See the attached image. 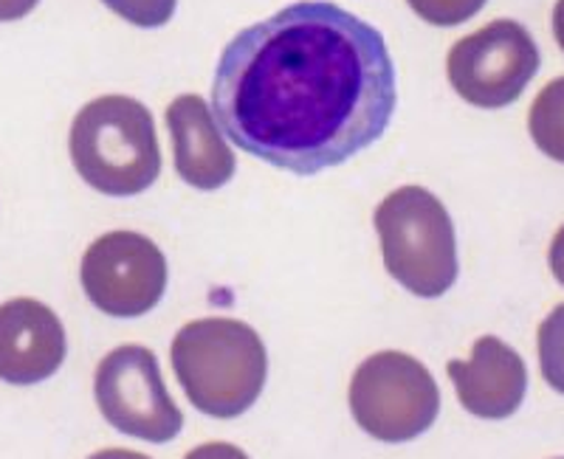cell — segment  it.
Listing matches in <instances>:
<instances>
[{
	"instance_id": "6da1fadb",
	"label": "cell",
	"mask_w": 564,
	"mask_h": 459,
	"mask_svg": "<svg viewBox=\"0 0 564 459\" xmlns=\"http://www.w3.org/2000/svg\"><path fill=\"white\" fill-rule=\"evenodd\" d=\"M395 105L384 34L327 0H300L243 29L212 83L224 133L294 175H316L376 144Z\"/></svg>"
},
{
	"instance_id": "7a4b0ae2",
	"label": "cell",
	"mask_w": 564,
	"mask_h": 459,
	"mask_svg": "<svg viewBox=\"0 0 564 459\" xmlns=\"http://www.w3.org/2000/svg\"><path fill=\"white\" fill-rule=\"evenodd\" d=\"M170 358L181 390L204 415L231 420L263 395L269 356L246 321L226 316L189 321L173 338Z\"/></svg>"
},
{
	"instance_id": "3957f363",
	"label": "cell",
	"mask_w": 564,
	"mask_h": 459,
	"mask_svg": "<svg viewBox=\"0 0 564 459\" xmlns=\"http://www.w3.org/2000/svg\"><path fill=\"white\" fill-rule=\"evenodd\" d=\"M70 161L88 186L110 198L141 195L161 173L153 113L122 94L99 96L70 124Z\"/></svg>"
},
{
	"instance_id": "277c9868",
	"label": "cell",
	"mask_w": 564,
	"mask_h": 459,
	"mask_svg": "<svg viewBox=\"0 0 564 459\" xmlns=\"http://www.w3.org/2000/svg\"><path fill=\"white\" fill-rule=\"evenodd\" d=\"M384 265L398 285L437 299L457 280V240L446 206L423 186H401L376 209Z\"/></svg>"
},
{
	"instance_id": "5b68a950",
	"label": "cell",
	"mask_w": 564,
	"mask_h": 459,
	"mask_svg": "<svg viewBox=\"0 0 564 459\" xmlns=\"http://www.w3.org/2000/svg\"><path fill=\"white\" fill-rule=\"evenodd\" d=\"M350 412L361 431L381 442H410L430 431L441 390L417 358L398 350L365 358L350 381Z\"/></svg>"
},
{
	"instance_id": "8992f818",
	"label": "cell",
	"mask_w": 564,
	"mask_h": 459,
	"mask_svg": "<svg viewBox=\"0 0 564 459\" xmlns=\"http://www.w3.org/2000/svg\"><path fill=\"white\" fill-rule=\"evenodd\" d=\"M94 395L105 420L128 437L161 446L184 428V415L161 378L159 358L148 347L124 345L108 352L97 367Z\"/></svg>"
},
{
	"instance_id": "52a82bcc",
	"label": "cell",
	"mask_w": 564,
	"mask_h": 459,
	"mask_svg": "<svg viewBox=\"0 0 564 459\" xmlns=\"http://www.w3.org/2000/svg\"><path fill=\"white\" fill-rule=\"evenodd\" d=\"M536 70L539 48L517 20H494L457 40L446 59V74L457 96L486 110L517 102Z\"/></svg>"
},
{
	"instance_id": "ba28073f",
	"label": "cell",
	"mask_w": 564,
	"mask_h": 459,
	"mask_svg": "<svg viewBox=\"0 0 564 459\" xmlns=\"http://www.w3.org/2000/svg\"><path fill=\"white\" fill-rule=\"evenodd\" d=\"M79 280L90 305L116 319H135L167 291V260L139 231H108L83 254Z\"/></svg>"
},
{
	"instance_id": "9c48e42d",
	"label": "cell",
	"mask_w": 564,
	"mask_h": 459,
	"mask_svg": "<svg viewBox=\"0 0 564 459\" xmlns=\"http://www.w3.org/2000/svg\"><path fill=\"white\" fill-rule=\"evenodd\" d=\"M68 341L57 313L29 296L0 305V381L32 386L63 367Z\"/></svg>"
},
{
	"instance_id": "30bf717a",
	"label": "cell",
	"mask_w": 564,
	"mask_h": 459,
	"mask_svg": "<svg viewBox=\"0 0 564 459\" xmlns=\"http://www.w3.org/2000/svg\"><path fill=\"white\" fill-rule=\"evenodd\" d=\"M457 401L482 420H506L522 406L528 370L522 356L497 336L477 338L468 361H449Z\"/></svg>"
},
{
	"instance_id": "8fae6325",
	"label": "cell",
	"mask_w": 564,
	"mask_h": 459,
	"mask_svg": "<svg viewBox=\"0 0 564 459\" xmlns=\"http://www.w3.org/2000/svg\"><path fill=\"white\" fill-rule=\"evenodd\" d=\"M175 173L200 192L220 189L235 178L238 161L220 135L209 105L195 94H181L167 108Z\"/></svg>"
},
{
	"instance_id": "7c38bea8",
	"label": "cell",
	"mask_w": 564,
	"mask_h": 459,
	"mask_svg": "<svg viewBox=\"0 0 564 459\" xmlns=\"http://www.w3.org/2000/svg\"><path fill=\"white\" fill-rule=\"evenodd\" d=\"M528 130L547 159L564 164V77L539 90L528 113Z\"/></svg>"
},
{
	"instance_id": "4fadbf2b",
	"label": "cell",
	"mask_w": 564,
	"mask_h": 459,
	"mask_svg": "<svg viewBox=\"0 0 564 459\" xmlns=\"http://www.w3.org/2000/svg\"><path fill=\"white\" fill-rule=\"evenodd\" d=\"M539 370L547 386L564 395V305L553 307L539 327Z\"/></svg>"
},
{
	"instance_id": "5bb4252c",
	"label": "cell",
	"mask_w": 564,
	"mask_h": 459,
	"mask_svg": "<svg viewBox=\"0 0 564 459\" xmlns=\"http://www.w3.org/2000/svg\"><path fill=\"white\" fill-rule=\"evenodd\" d=\"M412 12L432 26H460L466 20L475 18L488 0H406Z\"/></svg>"
},
{
	"instance_id": "9a60e30c",
	"label": "cell",
	"mask_w": 564,
	"mask_h": 459,
	"mask_svg": "<svg viewBox=\"0 0 564 459\" xmlns=\"http://www.w3.org/2000/svg\"><path fill=\"white\" fill-rule=\"evenodd\" d=\"M102 3L139 29L167 26L178 7V0H102Z\"/></svg>"
},
{
	"instance_id": "2e32d148",
	"label": "cell",
	"mask_w": 564,
	"mask_h": 459,
	"mask_svg": "<svg viewBox=\"0 0 564 459\" xmlns=\"http://www.w3.org/2000/svg\"><path fill=\"white\" fill-rule=\"evenodd\" d=\"M184 459H249V453L240 451L231 442H204V446L193 448Z\"/></svg>"
},
{
	"instance_id": "e0dca14e",
	"label": "cell",
	"mask_w": 564,
	"mask_h": 459,
	"mask_svg": "<svg viewBox=\"0 0 564 459\" xmlns=\"http://www.w3.org/2000/svg\"><path fill=\"white\" fill-rule=\"evenodd\" d=\"M40 0H0V23H9V20L26 18Z\"/></svg>"
},
{
	"instance_id": "ac0fdd59",
	"label": "cell",
	"mask_w": 564,
	"mask_h": 459,
	"mask_svg": "<svg viewBox=\"0 0 564 459\" xmlns=\"http://www.w3.org/2000/svg\"><path fill=\"white\" fill-rule=\"evenodd\" d=\"M547 262H551V271H553V276H556L558 285H564V226L556 231V237H553Z\"/></svg>"
},
{
	"instance_id": "d6986e66",
	"label": "cell",
	"mask_w": 564,
	"mask_h": 459,
	"mask_svg": "<svg viewBox=\"0 0 564 459\" xmlns=\"http://www.w3.org/2000/svg\"><path fill=\"white\" fill-rule=\"evenodd\" d=\"M88 459H150V457H148V453L128 451V448H105V451L90 453Z\"/></svg>"
},
{
	"instance_id": "ffe728a7",
	"label": "cell",
	"mask_w": 564,
	"mask_h": 459,
	"mask_svg": "<svg viewBox=\"0 0 564 459\" xmlns=\"http://www.w3.org/2000/svg\"><path fill=\"white\" fill-rule=\"evenodd\" d=\"M553 34H556L558 48L564 52V0H558L556 9H553Z\"/></svg>"
}]
</instances>
